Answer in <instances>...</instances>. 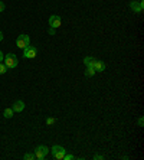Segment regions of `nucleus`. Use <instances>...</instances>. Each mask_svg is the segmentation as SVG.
I'll list each match as a JSON object with an SVG mask.
<instances>
[{
	"mask_svg": "<svg viewBox=\"0 0 144 160\" xmlns=\"http://www.w3.org/2000/svg\"><path fill=\"white\" fill-rule=\"evenodd\" d=\"M5 65L7 66V69H12V68H16L17 66V56L15 55V54H7V55L5 56Z\"/></svg>",
	"mask_w": 144,
	"mask_h": 160,
	"instance_id": "1",
	"label": "nucleus"
},
{
	"mask_svg": "<svg viewBox=\"0 0 144 160\" xmlns=\"http://www.w3.org/2000/svg\"><path fill=\"white\" fill-rule=\"evenodd\" d=\"M29 45H30V38H29L28 35H19V36H17V39H16L17 48L25 49V48H28Z\"/></svg>",
	"mask_w": 144,
	"mask_h": 160,
	"instance_id": "2",
	"label": "nucleus"
},
{
	"mask_svg": "<svg viewBox=\"0 0 144 160\" xmlns=\"http://www.w3.org/2000/svg\"><path fill=\"white\" fill-rule=\"evenodd\" d=\"M50 151H52L53 159H56V160H63V156L67 153V150L63 149L62 146H53V147L50 149Z\"/></svg>",
	"mask_w": 144,
	"mask_h": 160,
	"instance_id": "3",
	"label": "nucleus"
},
{
	"mask_svg": "<svg viewBox=\"0 0 144 160\" xmlns=\"http://www.w3.org/2000/svg\"><path fill=\"white\" fill-rule=\"evenodd\" d=\"M48 153H49V149H48L46 146H38V147L35 149V157L38 160H43Z\"/></svg>",
	"mask_w": 144,
	"mask_h": 160,
	"instance_id": "4",
	"label": "nucleus"
},
{
	"mask_svg": "<svg viewBox=\"0 0 144 160\" xmlns=\"http://www.w3.org/2000/svg\"><path fill=\"white\" fill-rule=\"evenodd\" d=\"M36 55H38V49H36L35 46H30V45H29L28 48L23 49V58L33 59V58H36Z\"/></svg>",
	"mask_w": 144,
	"mask_h": 160,
	"instance_id": "5",
	"label": "nucleus"
},
{
	"mask_svg": "<svg viewBox=\"0 0 144 160\" xmlns=\"http://www.w3.org/2000/svg\"><path fill=\"white\" fill-rule=\"evenodd\" d=\"M130 7H131V10L135 12V13H143L144 0H139V2H131V3H130Z\"/></svg>",
	"mask_w": 144,
	"mask_h": 160,
	"instance_id": "6",
	"label": "nucleus"
},
{
	"mask_svg": "<svg viewBox=\"0 0 144 160\" xmlns=\"http://www.w3.org/2000/svg\"><path fill=\"white\" fill-rule=\"evenodd\" d=\"M61 25H62V20L59 16H55V15H53V16L49 17V28L58 29V28H61Z\"/></svg>",
	"mask_w": 144,
	"mask_h": 160,
	"instance_id": "7",
	"label": "nucleus"
},
{
	"mask_svg": "<svg viewBox=\"0 0 144 160\" xmlns=\"http://www.w3.org/2000/svg\"><path fill=\"white\" fill-rule=\"evenodd\" d=\"M12 108H13V111H15V113H20V111L25 110V103H23V101H20V99H19V101H15V103H13V105H12Z\"/></svg>",
	"mask_w": 144,
	"mask_h": 160,
	"instance_id": "8",
	"label": "nucleus"
},
{
	"mask_svg": "<svg viewBox=\"0 0 144 160\" xmlns=\"http://www.w3.org/2000/svg\"><path fill=\"white\" fill-rule=\"evenodd\" d=\"M92 68L95 69V72H102V71H105V64L102 61H97L94 62V65H92Z\"/></svg>",
	"mask_w": 144,
	"mask_h": 160,
	"instance_id": "9",
	"label": "nucleus"
},
{
	"mask_svg": "<svg viewBox=\"0 0 144 160\" xmlns=\"http://www.w3.org/2000/svg\"><path fill=\"white\" fill-rule=\"evenodd\" d=\"M95 61H97V59H95L94 56H87V58H84V64L87 66H92Z\"/></svg>",
	"mask_w": 144,
	"mask_h": 160,
	"instance_id": "10",
	"label": "nucleus"
},
{
	"mask_svg": "<svg viewBox=\"0 0 144 160\" xmlns=\"http://www.w3.org/2000/svg\"><path fill=\"white\" fill-rule=\"evenodd\" d=\"M13 113H15L13 108H6V110L3 111V117H5V118H12V117H13Z\"/></svg>",
	"mask_w": 144,
	"mask_h": 160,
	"instance_id": "11",
	"label": "nucleus"
},
{
	"mask_svg": "<svg viewBox=\"0 0 144 160\" xmlns=\"http://www.w3.org/2000/svg\"><path fill=\"white\" fill-rule=\"evenodd\" d=\"M95 75V69L92 66H87V69H85V77H94Z\"/></svg>",
	"mask_w": 144,
	"mask_h": 160,
	"instance_id": "12",
	"label": "nucleus"
},
{
	"mask_svg": "<svg viewBox=\"0 0 144 160\" xmlns=\"http://www.w3.org/2000/svg\"><path fill=\"white\" fill-rule=\"evenodd\" d=\"M23 159L25 160H33L35 159V153H26V155L23 156Z\"/></svg>",
	"mask_w": 144,
	"mask_h": 160,
	"instance_id": "13",
	"label": "nucleus"
},
{
	"mask_svg": "<svg viewBox=\"0 0 144 160\" xmlns=\"http://www.w3.org/2000/svg\"><path fill=\"white\" fill-rule=\"evenodd\" d=\"M6 71H7V66H6L5 64H2V62H0V75L6 74Z\"/></svg>",
	"mask_w": 144,
	"mask_h": 160,
	"instance_id": "14",
	"label": "nucleus"
},
{
	"mask_svg": "<svg viewBox=\"0 0 144 160\" xmlns=\"http://www.w3.org/2000/svg\"><path fill=\"white\" fill-rule=\"evenodd\" d=\"M56 123V118H53V117H49L48 120H46V124L48 126H52V124H55Z\"/></svg>",
	"mask_w": 144,
	"mask_h": 160,
	"instance_id": "15",
	"label": "nucleus"
},
{
	"mask_svg": "<svg viewBox=\"0 0 144 160\" xmlns=\"http://www.w3.org/2000/svg\"><path fill=\"white\" fill-rule=\"evenodd\" d=\"M75 159V156H72V155H67L65 153V156H63V160H74Z\"/></svg>",
	"mask_w": 144,
	"mask_h": 160,
	"instance_id": "16",
	"label": "nucleus"
},
{
	"mask_svg": "<svg viewBox=\"0 0 144 160\" xmlns=\"http://www.w3.org/2000/svg\"><path fill=\"white\" fill-rule=\"evenodd\" d=\"M5 7H6V6H5V3H3V2L0 0V13H2L3 10H5Z\"/></svg>",
	"mask_w": 144,
	"mask_h": 160,
	"instance_id": "17",
	"label": "nucleus"
},
{
	"mask_svg": "<svg viewBox=\"0 0 144 160\" xmlns=\"http://www.w3.org/2000/svg\"><path fill=\"white\" fill-rule=\"evenodd\" d=\"M139 126H140V127H143V126H144V120H143V117H140V118H139Z\"/></svg>",
	"mask_w": 144,
	"mask_h": 160,
	"instance_id": "18",
	"label": "nucleus"
},
{
	"mask_svg": "<svg viewBox=\"0 0 144 160\" xmlns=\"http://www.w3.org/2000/svg\"><path fill=\"white\" fill-rule=\"evenodd\" d=\"M94 159H95V160H100V159L102 160V159H104V157H102V156H101V155H95V156H94Z\"/></svg>",
	"mask_w": 144,
	"mask_h": 160,
	"instance_id": "19",
	"label": "nucleus"
},
{
	"mask_svg": "<svg viewBox=\"0 0 144 160\" xmlns=\"http://www.w3.org/2000/svg\"><path fill=\"white\" fill-rule=\"evenodd\" d=\"M3 59H5V55H3V52H2V50H0V62L3 61Z\"/></svg>",
	"mask_w": 144,
	"mask_h": 160,
	"instance_id": "20",
	"label": "nucleus"
},
{
	"mask_svg": "<svg viewBox=\"0 0 144 160\" xmlns=\"http://www.w3.org/2000/svg\"><path fill=\"white\" fill-rule=\"evenodd\" d=\"M49 33H50V35H55V29H53V28H49Z\"/></svg>",
	"mask_w": 144,
	"mask_h": 160,
	"instance_id": "21",
	"label": "nucleus"
},
{
	"mask_svg": "<svg viewBox=\"0 0 144 160\" xmlns=\"http://www.w3.org/2000/svg\"><path fill=\"white\" fill-rule=\"evenodd\" d=\"M2 40H3V33L0 32V42H2Z\"/></svg>",
	"mask_w": 144,
	"mask_h": 160,
	"instance_id": "22",
	"label": "nucleus"
}]
</instances>
